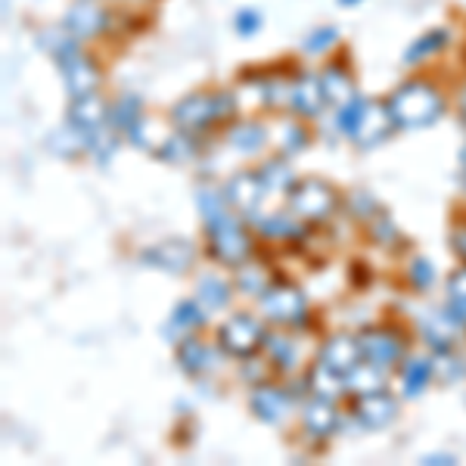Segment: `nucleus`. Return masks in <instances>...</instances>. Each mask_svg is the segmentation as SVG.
<instances>
[{"label": "nucleus", "mask_w": 466, "mask_h": 466, "mask_svg": "<svg viewBox=\"0 0 466 466\" xmlns=\"http://www.w3.org/2000/svg\"><path fill=\"white\" fill-rule=\"evenodd\" d=\"M398 413V401L389 392H370V395H358L355 404V420L367 430H382L395 420Z\"/></svg>", "instance_id": "nucleus-13"}, {"label": "nucleus", "mask_w": 466, "mask_h": 466, "mask_svg": "<svg viewBox=\"0 0 466 466\" xmlns=\"http://www.w3.org/2000/svg\"><path fill=\"white\" fill-rule=\"evenodd\" d=\"M392 127H398V125H395V118H392V112H389L386 103L364 100L358 122H355V127H351V137H355L360 147H373V144H382V140L392 134Z\"/></svg>", "instance_id": "nucleus-7"}, {"label": "nucleus", "mask_w": 466, "mask_h": 466, "mask_svg": "<svg viewBox=\"0 0 466 466\" xmlns=\"http://www.w3.org/2000/svg\"><path fill=\"white\" fill-rule=\"evenodd\" d=\"M137 122H140V96L125 94L122 100H116L109 106V125H116L118 131H127V127Z\"/></svg>", "instance_id": "nucleus-29"}, {"label": "nucleus", "mask_w": 466, "mask_h": 466, "mask_svg": "<svg viewBox=\"0 0 466 466\" xmlns=\"http://www.w3.org/2000/svg\"><path fill=\"white\" fill-rule=\"evenodd\" d=\"M193 258H197V249H193L190 243H184V239H165V243L153 246L149 252H144V261H149L153 268L171 270V274L187 270L193 265Z\"/></svg>", "instance_id": "nucleus-15"}, {"label": "nucleus", "mask_w": 466, "mask_h": 466, "mask_svg": "<svg viewBox=\"0 0 466 466\" xmlns=\"http://www.w3.org/2000/svg\"><path fill=\"white\" fill-rule=\"evenodd\" d=\"M106 122H109V109H106V103L100 100V94L72 100V106H69V125L72 127L90 134V131H96V127H103Z\"/></svg>", "instance_id": "nucleus-16"}, {"label": "nucleus", "mask_w": 466, "mask_h": 466, "mask_svg": "<svg viewBox=\"0 0 466 466\" xmlns=\"http://www.w3.org/2000/svg\"><path fill=\"white\" fill-rule=\"evenodd\" d=\"M426 463H454V457H448V454H439V457H426Z\"/></svg>", "instance_id": "nucleus-42"}, {"label": "nucleus", "mask_w": 466, "mask_h": 466, "mask_svg": "<svg viewBox=\"0 0 466 466\" xmlns=\"http://www.w3.org/2000/svg\"><path fill=\"white\" fill-rule=\"evenodd\" d=\"M258 175H261V180H265V187L270 193H283V190H292V187H296V184H292V171L280 159L268 162Z\"/></svg>", "instance_id": "nucleus-32"}, {"label": "nucleus", "mask_w": 466, "mask_h": 466, "mask_svg": "<svg viewBox=\"0 0 466 466\" xmlns=\"http://www.w3.org/2000/svg\"><path fill=\"white\" fill-rule=\"evenodd\" d=\"M289 106L296 109L302 118H314V116H320V109L327 106V94H323V85H320L318 75H308V72H302L296 81H292Z\"/></svg>", "instance_id": "nucleus-14"}, {"label": "nucleus", "mask_w": 466, "mask_h": 466, "mask_svg": "<svg viewBox=\"0 0 466 466\" xmlns=\"http://www.w3.org/2000/svg\"><path fill=\"white\" fill-rule=\"evenodd\" d=\"M233 28H237L243 37H252L255 32L261 28V13H255V10H239L237 13V19H233Z\"/></svg>", "instance_id": "nucleus-38"}, {"label": "nucleus", "mask_w": 466, "mask_h": 466, "mask_svg": "<svg viewBox=\"0 0 466 466\" xmlns=\"http://www.w3.org/2000/svg\"><path fill=\"white\" fill-rule=\"evenodd\" d=\"M432 373H435V367L430 364V360H423V358H413L404 364V370H401V382H404V395H420L426 389V382L432 380Z\"/></svg>", "instance_id": "nucleus-27"}, {"label": "nucleus", "mask_w": 466, "mask_h": 466, "mask_svg": "<svg viewBox=\"0 0 466 466\" xmlns=\"http://www.w3.org/2000/svg\"><path fill=\"white\" fill-rule=\"evenodd\" d=\"M410 283L417 289H430L432 287V280H435V270H432V265L426 258H417V261H410Z\"/></svg>", "instance_id": "nucleus-37"}, {"label": "nucleus", "mask_w": 466, "mask_h": 466, "mask_svg": "<svg viewBox=\"0 0 466 466\" xmlns=\"http://www.w3.org/2000/svg\"><path fill=\"white\" fill-rule=\"evenodd\" d=\"M302 420H305V430L311 435H318V439H329V435L336 432V426H339V413H336L333 401H329V398H318V395L305 404Z\"/></svg>", "instance_id": "nucleus-17"}, {"label": "nucleus", "mask_w": 466, "mask_h": 466, "mask_svg": "<svg viewBox=\"0 0 466 466\" xmlns=\"http://www.w3.org/2000/svg\"><path fill=\"white\" fill-rule=\"evenodd\" d=\"M451 246H454V252L466 261V228L454 230V239H451Z\"/></svg>", "instance_id": "nucleus-40"}, {"label": "nucleus", "mask_w": 466, "mask_h": 466, "mask_svg": "<svg viewBox=\"0 0 466 466\" xmlns=\"http://www.w3.org/2000/svg\"><path fill=\"white\" fill-rule=\"evenodd\" d=\"M265 345H268V351H270V358H274V364H277V367L289 370V367L296 364L299 349H296V342L287 339V336H268Z\"/></svg>", "instance_id": "nucleus-34"}, {"label": "nucleus", "mask_w": 466, "mask_h": 466, "mask_svg": "<svg viewBox=\"0 0 466 466\" xmlns=\"http://www.w3.org/2000/svg\"><path fill=\"white\" fill-rule=\"evenodd\" d=\"M237 289H243V292H249V296H258L261 299L268 292L265 270L255 268V265H239V270H237Z\"/></svg>", "instance_id": "nucleus-33"}, {"label": "nucleus", "mask_w": 466, "mask_h": 466, "mask_svg": "<svg viewBox=\"0 0 466 466\" xmlns=\"http://www.w3.org/2000/svg\"><path fill=\"white\" fill-rule=\"evenodd\" d=\"M230 302V287L218 277H202L199 280V305L206 311H221Z\"/></svg>", "instance_id": "nucleus-28"}, {"label": "nucleus", "mask_w": 466, "mask_h": 466, "mask_svg": "<svg viewBox=\"0 0 466 466\" xmlns=\"http://www.w3.org/2000/svg\"><path fill=\"white\" fill-rule=\"evenodd\" d=\"M308 386H311V392L318 395V398H339V392H342V386H345V377L342 373H336V370H329L327 364H314V370L308 373Z\"/></svg>", "instance_id": "nucleus-24"}, {"label": "nucleus", "mask_w": 466, "mask_h": 466, "mask_svg": "<svg viewBox=\"0 0 466 466\" xmlns=\"http://www.w3.org/2000/svg\"><path fill=\"white\" fill-rule=\"evenodd\" d=\"M457 116H461V122L466 125V81L461 87V96H457Z\"/></svg>", "instance_id": "nucleus-41"}, {"label": "nucleus", "mask_w": 466, "mask_h": 466, "mask_svg": "<svg viewBox=\"0 0 466 466\" xmlns=\"http://www.w3.org/2000/svg\"><path fill=\"white\" fill-rule=\"evenodd\" d=\"M389 112H392L398 127H426L439 122L445 112V96L439 94V87L430 85L423 78L404 81L386 100Z\"/></svg>", "instance_id": "nucleus-1"}, {"label": "nucleus", "mask_w": 466, "mask_h": 466, "mask_svg": "<svg viewBox=\"0 0 466 466\" xmlns=\"http://www.w3.org/2000/svg\"><path fill=\"white\" fill-rule=\"evenodd\" d=\"M342 6H355V4H360V0H339Z\"/></svg>", "instance_id": "nucleus-44"}, {"label": "nucleus", "mask_w": 466, "mask_h": 466, "mask_svg": "<svg viewBox=\"0 0 466 466\" xmlns=\"http://www.w3.org/2000/svg\"><path fill=\"white\" fill-rule=\"evenodd\" d=\"M345 386L355 389L358 395H370V392H380V389H386V370L377 367L373 360H360L355 370L345 377Z\"/></svg>", "instance_id": "nucleus-20"}, {"label": "nucleus", "mask_w": 466, "mask_h": 466, "mask_svg": "<svg viewBox=\"0 0 466 466\" xmlns=\"http://www.w3.org/2000/svg\"><path fill=\"white\" fill-rule=\"evenodd\" d=\"M258 230L265 233L270 239H287V237H296L299 233V224H296V215H268V218H258Z\"/></svg>", "instance_id": "nucleus-30"}, {"label": "nucleus", "mask_w": 466, "mask_h": 466, "mask_svg": "<svg viewBox=\"0 0 466 466\" xmlns=\"http://www.w3.org/2000/svg\"><path fill=\"white\" fill-rule=\"evenodd\" d=\"M448 292H451V299H461V302H466V268H461V270H454V274H451Z\"/></svg>", "instance_id": "nucleus-39"}, {"label": "nucleus", "mask_w": 466, "mask_h": 466, "mask_svg": "<svg viewBox=\"0 0 466 466\" xmlns=\"http://www.w3.org/2000/svg\"><path fill=\"white\" fill-rule=\"evenodd\" d=\"M112 28V13H106L103 6H96L94 0H81V4H75L69 10V16H66V32H72L75 37H81V41H90V37L103 35Z\"/></svg>", "instance_id": "nucleus-10"}, {"label": "nucleus", "mask_w": 466, "mask_h": 466, "mask_svg": "<svg viewBox=\"0 0 466 466\" xmlns=\"http://www.w3.org/2000/svg\"><path fill=\"white\" fill-rule=\"evenodd\" d=\"M336 208V193L327 180H302L289 190V212L299 221H323Z\"/></svg>", "instance_id": "nucleus-5"}, {"label": "nucleus", "mask_w": 466, "mask_h": 466, "mask_svg": "<svg viewBox=\"0 0 466 466\" xmlns=\"http://www.w3.org/2000/svg\"><path fill=\"white\" fill-rule=\"evenodd\" d=\"M265 329L252 314H233L230 320H224V327L218 329V345L233 358H249L265 345Z\"/></svg>", "instance_id": "nucleus-6"}, {"label": "nucleus", "mask_w": 466, "mask_h": 466, "mask_svg": "<svg viewBox=\"0 0 466 466\" xmlns=\"http://www.w3.org/2000/svg\"><path fill=\"white\" fill-rule=\"evenodd\" d=\"M156 156L165 159V162L180 165V162H187V159H193V156H197V140L190 137V131H180V127H177L175 134H168V137H165V144L156 149Z\"/></svg>", "instance_id": "nucleus-23"}, {"label": "nucleus", "mask_w": 466, "mask_h": 466, "mask_svg": "<svg viewBox=\"0 0 466 466\" xmlns=\"http://www.w3.org/2000/svg\"><path fill=\"white\" fill-rule=\"evenodd\" d=\"M208 233V255L221 265H230V268H239L246 265L252 252V239L249 233L243 230V224H237V218H224V221L212 224L206 228Z\"/></svg>", "instance_id": "nucleus-3"}, {"label": "nucleus", "mask_w": 466, "mask_h": 466, "mask_svg": "<svg viewBox=\"0 0 466 466\" xmlns=\"http://www.w3.org/2000/svg\"><path fill=\"white\" fill-rule=\"evenodd\" d=\"M448 32L445 28H435V32H426L423 37H417V41L410 44L408 50H404V63H423V59H430L439 54L441 47L448 44Z\"/></svg>", "instance_id": "nucleus-26"}, {"label": "nucleus", "mask_w": 466, "mask_h": 466, "mask_svg": "<svg viewBox=\"0 0 466 466\" xmlns=\"http://www.w3.org/2000/svg\"><path fill=\"white\" fill-rule=\"evenodd\" d=\"M461 171H463V184H466V144L461 149Z\"/></svg>", "instance_id": "nucleus-43"}, {"label": "nucleus", "mask_w": 466, "mask_h": 466, "mask_svg": "<svg viewBox=\"0 0 466 466\" xmlns=\"http://www.w3.org/2000/svg\"><path fill=\"white\" fill-rule=\"evenodd\" d=\"M358 342H360V351H364V358L373 360V364L382 367V370H389V367H392L395 360L401 358V351H404L401 339H398L395 333H389V329H382V327L360 333Z\"/></svg>", "instance_id": "nucleus-12"}, {"label": "nucleus", "mask_w": 466, "mask_h": 466, "mask_svg": "<svg viewBox=\"0 0 466 466\" xmlns=\"http://www.w3.org/2000/svg\"><path fill=\"white\" fill-rule=\"evenodd\" d=\"M268 193L265 180H261L258 171H239L237 177L228 180V187H224V197L237 212L243 215H255L261 206V197Z\"/></svg>", "instance_id": "nucleus-9"}, {"label": "nucleus", "mask_w": 466, "mask_h": 466, "mask_svg": "<svg viewBox=\"0 0 466 466\" xmlns=\"http://www.w3.org/2000/svg\"><path fill=\"white\" fill-rule=\"evenodd\" d=\"M233 109H237V100H233V94H228V90H199V94L184 96V100L171 109V122H175V127H180V131L197 134L218 122H224V118H230Z\"/></svg>", "instance_id": "nucleus-2"}, {"label": "nucleus", "mask_w": 466, "mask_h": 466, "mask_svg": "<svg viewBox=\"0 0 466 466\" xmlns=\"http://www.w3.org/2000/svg\"><path fill=\"white\" fill-rule=\"evenodd\" d=\"M177 360H180V367H184L187 373H199V370H206V367H212V351H208L206 342L187 336V339L180 342V349H177Z\"/></svg>", "instance_id": "nucleus-25"}, {"label": "nucleus", "mask_w": 466, "mask_h": 466, "mask_svg": "<svg viewBox=\"0 0 466 466\" xmlns=\"http://www.w3.org/2000/svg\"><path fill=\"white\" fill-rule=\"evenodd\" d=\"M289 404H292V398L287 392H280V389L265 386L252 392V410H255V417L265 420V423H280L289 413Z\"/></svg>", "instance_id": "nucleus-19"}, {"label": "nucleus", "mask_w": 466, "mask_h": 466, "mask_svg": "<svg viewBox=\"0 0 466 466\" xmlns=\"http://www.w3.org/2000/svg\"><path fill=\"white\" fill-rule=\"evenodd\" d=\"M202 323H206V308H199L197 302H180L175 308V314H171V327L184 329L187 336H190L197 327H202Z\"/></svg>", "instance_id": "nucleus-31"}, {"label": "nucleus", "mask_w": 466, "mask_h": 466, "mask_svg": "<svg viewBox=\"0 0 466 466\" xmlns=\"http://www.w3.org/2000/svg\"><path fill=\"white\" fill-rule=\"evenodd\" d=\"M268 144V127L261 122H237L230 127V147L239 153H258Z\"/></svg>", "instance_id": "nucleus-22"}, {"label": "nucleus", "mask_w": 466, "mask_h": 466, "mask_svg": "<svg viewBox=\"0 0 466 466\" xmlns=\"http://www.w3.org/2000/svg\"><path fill=\"white\" fill-rule=\"evenodd\" d=\"M261 314L277 327H302L308 320V302L302 292L289 287V283H274L261 296Z\"/></svg>", "instance_id": "nucleus-4"}, {"label": "nucleus", "mask_w": 466, "mask_h": 466, "mask_svg": "<svg viewBox=\"0 0 466 466\" xmlns=\"http://www.w3.org/2000/svg\"><path fill=\"white\" fill-rule=\"evenodd\" d=\"M454 333H457V320L451 314H432V318L423 320V336L430 342V349L435 351H451L454 345Z\"/></svg>", "instance_id": "nucleus-21"}, {"label": "nucleus", "mask_w": 466, "mask_h": 466, "mask_svg": "<svg viewBox=\"0 0 466 466\" xmlns=\"http://www.w3.org/2000/svg\"><path fill=\"white\" fill-rule=\"evenodd\" d=\"M336 41H339V28L327 25V28H318V32L308 35L302 50H305V54H323V50H329Z\"/></svg>", "instance_id": "nucleus-36"}, {"label": "nucleus", "mask_w": 466, "mask_h": 466, "mask_svg": "<svg viewBox=\"0 0 466 466\" xmlns=\"http://www.w3.org/2000/svg\"><path fill=\"white\" fill-rule=\"evenodd\" d=\"M320 364H327L329 370L342 373V377H349L351 370L364 360V351H360V342L355 339V336H329L327 342H323L320 355H318Z\"/></svg>", "instance_id": "nucleus-11"}, {"label": "nucleus", "mask_w": 466, "mask_h": 466, "mask_svg": "<svg viewBox=\"0 0 466 466\" xmlns=\"http://www.w3.org/2000/svg\"><path fill=\"white\" fill-rule=\"evenodd\" d=\"M308 144V131L302 125H296V122H283L280 125V149L287 156L292 153H299V149H305Z\"/></svg>", "instance_id": "nucleus-35"}, {"label": "nucleus", "mask_w": 466, "mask_h": 466, "mask_svg": "<svg viewBox=\"0 0 466 466\" xmlns=\"http://www.w3.org/2000/svg\"><path fill=\"white\" fill-rule=\"evenodd\" d=\"M323 94H327V103H336V106H345L349 100H355V75H351L349 66L333 63L327 72L320 75Z\"/></svg>", "instance_id": "nucleus-18"}, {"label": "nucleus", "mask_w": 466, "mask_h": 466, "mask_svg": "<svg viewBox=\"0 0 466 466\" xmlns=\"http://www.w3.org/2000/svg\"><path fill=\"white\" fill-rule=\"evenodd\" d=\"M59 72H63L66 90H69L72 100H78V96H90V94L100 90L103 75H100V69H96L94 59H87L85 54H75L69 59H63V63H59Z\"/></svg>", "instance_id": "nucleus-8"}]
</instances>
